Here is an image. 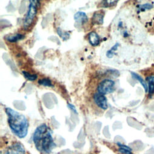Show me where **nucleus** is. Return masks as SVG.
Instances as JSON below:
<instances>
[{"mask_svg": "<svg viewBox=\"0 0 154 154\" xmlns=\"http://www.w3.org/2000/svg\"><path fill=\"white\" fill-rule=\"evenodd\" d=\"M33 141L36 149L43 154L50 153L56 147L51 130L46 124H42L36 129Z\"/></svg>", "mask_w": 154, "mask_h": 154, "instance_id": "obj_1", "label": "nucleus"}, {"mask_svg": "<svg viewBox=\"0 0 154 154\" xmlns=\"http://www.w3.org/2000/svg\"><path fill=\"white\" fill-rule=\"evenodd\" d=\"M6 112L8 117V123L12 132L20 138H24L28 132L29 123L24 115L15 110L8 107Z\"/></svg>", "mask_w": 154, "mask_h": 154, "instance_id": "obj_2", "label": "nucleus"}, {"mask_svg": "<svg viewBox=\"0 0 154 154\" xmlns=\"http://www.w3.org/2000/svg\"><path fill=\"white\" fill-rule=\"evenodd\" d=\"M37 1H30L29 9L24 20V27L28 29L33 23L37 13Z\"/></svg>", "mask_w": 154, "mask_h": 154, "instance_id": "obj_3", "label": "nucleus"}, {"mask_svg": "<svg viewBox=\"0 0 154 154\" xmlns=\"http://www.w3.org/2000/svg\"><path fill=\"white\" fill-rule=\"evenodd\" d=\"M1 154H26V150L21 143L14 142L1 149Z\"/></svg>", "mask_w": 154, "mask_h": 154, "instance_id": "obj_4", "label": "nucleus"}, {"mask_svg": "<svg viewBox=\"0 0 154 154\" xmlns=\"http://www.w3.org/2000/svg\"><path fill=\"white\" fill-rule=\"evenodd\" d=\"M115 82L113 80L106 79L102 81L98 86V91L99 93L106 95L113 92Z\"/></svg>", "mask_w": 154, "mask_h": 154, "instance_id": "obj_5", "label": "nucleus"}, {"mask_svg": "<svg viewBox=\"0 0 154 154\" xmlns=\"http://www.w3.org/2000/svg\"><path fill=\"white\" fill-rule=\"evenodd\" d=\"M94 98L96 104L99 107H100L103 110H106L107 109V100L104 95H103L99 92L96 93L94 95Z\"/></svg>", "mask_w": 154, "mask_h": 154, "instance_id": "obj_6", "label": "nucleus"}, {"mask_svg": "<svg viewBox=\"0 0 154 154\" xmlns=\"http://www.w3.org/2000/svg\"><path fill=\"white\" fill-rule=\"evenodd\" d=\"M104 17V13L102 11L95 12L92 17V23L94 24H102Z\"/></svg>", "mask_w": 154, "mask_h": 154, "instance_id": "obj_7", "label": "nucleus"}, {"mask_svg": "<svg viewBox=\"0 0 154 154\" xmlns=\"http://www.w3.org/2000/svg\"><path fill=\"white\" fill-rule=\"evenodd\" d=\"M74 20L78 23L84 24L86 23L88 20L87 15L83 12H76L74 15Z\"/></svg>", "mask_w": 154, "mask_h": 154, "instance_id": "obj_8", "label": "nucleus"}, {"mask_svg": "<svg viewBox=\"0 0 154 154\" xmlns=\"http://www.w3.org/2000/svg\"><path fill=\"white\" fill-rule=\"evenodd\" d=\"M89 40L92 46H97L100 43V38L96 32H92L89 35Z\"/></svg>", "mask_w": 154, "mask_h": 154, "instance_id": "obj_9", "label": "nucleus"}, {"mask_svg": "<svg viewBox=\"0 0 154 154\" xmlns=\"http://www.w3.org/2000/svg\"><path fill=\"white\" fill-rule=\"evenodd\" d=\"M131 75L132 76V77L134 79H136L137 80H138L140 83L141 85L143 86V88L144 89V91L146 92H148V90H149V88H148V86L147 85V83L146 82H145L142 78L141 76H140L139 75H138L137 73L134 72H131Z\"/></svg>", "mask_w": 154, "mask_h": 154, "instance_id": "obj_10", "label": "nucleus"}, {"mask_svg": "<svg viewBox=\"0 0 154 154\" xmlns=\"http://www.w3.org/2000/svg\"><path fill=\"white\" fill-rule=\"evenodd\" d=\"M117 144L120 146V149H119V152H121L123 154H133L132 152V149L129 147L128 146L120 144V143H117Z\"/></svg>", "mask_w": 154, "mask_h": 154, "instance_id": "obj_11", "label": "nucleus"}, {"mask_svg": "<svg viewBox=\"0 0 154 154\" xmlns=\"http://www.w3.org/2000/svg\"><path fill=\"white\" fill-rule=\"evenodd\" d=\"M22 73L24 76L25 78L27 79L29 81H35L37 79V75L36 74H30L27 72L26 71H23Z\"/></svg>", "mask_w": 154, "mask_h": 154, "instance_id": "obj_12", "label": "nucleus"}, {"mask_svg": "<svg viewBox=\"0 0 154 154\" xmlns=\"http://www.w3.org/2000/svg\"><path fill=\"white\" fill-rule=\"evenodd\" d=\"M22 38H23V35L18 33L14 36H9V37L6 38V39L9 42L13 43V42H17V41L22 39Z\"/></svg>", "mask_w": 154, "mask_h": 154, "instance_id": "obj_13", "label": "nucleus"}, {"mask_svg": "<svg viewBox=\"0 0 154 154\" xmlns=\"http://www.w3.org/2000/svg\"><path fill=\"white\" fill-rule=\"evenodd\" d=\"M119 43H116L115 44L109 51H107V54H106V56L108 58H112L113 56L114 55V52L115 51H116L118 49V47L119 46Z\"/></svg>", "mask_w": 154, "mask_h": 154, "instance_id": "obj_14", "label": "nucleus"}, {"mask_svg": "<svg viewBox=\"0 0 154 154\" xmlns=\"http://www.w3.org/2000/svg\"><path fill=\"white\" fill-rule=\"evenodd\" d=\"M38 83H39L40 85H43L44 86H48V87L53 86V85H52L51 81L48 79H44L40 80H39V82H38Z\"/></svg>", "mask_w": 154, "mask_h": 154, "instance_id": "obj_15", "label": "nucleus"}, {"mask_svg": "<svg viewBox=\"0 0 154 154\" xmlns=\"http://www.w3.org/2000/svg\"><path fill=\"white\" fill-rule=\"evenodd\" d=\"M57 32H58V34L60 36V37H61L64 40H67L68 38H69V36H70L69 34L67 32H63V31L60 28H58Z\"/></svg>", "mask_w": 154, "mask_h": 154, "instance_id": "obj_16", "label": "nucleus"}, {"mask_svg": "<svg viewBox=\"0 0 154 154\" xmlns=\"http://www.w3.org/2000/svg\"><path fill=\"white\" fill-rule=\"evenodd\" d=\"M138 7H139V9L140 11H144L149 10V9H152L153 8V5L150 3H146V4L143 5H140V6H138Z\"/></svg>", "mask_w": 154, "mask_h": 154, "instance_id": "obj_17", "label": "nucleus"}, {"mask_svg": "<svg viewBox=\"0 0 154 154\" xmlns=\"http://www.w3.org/2000/svg\"><path fill=\"white\" fill-rule=\"evenodd\" d=\"M104 3H106V4H104V7L107 8V7L114 5L115 3H117V1H105L104 2Z\"/></svg>", "mask_w": 154, "mask_h": 154, "instance_id": "obj_18", "label": "nucleus"}, {"mask_svg": "<svg viewBox=\"0 0 154 154\" xmlns=\"http://www.w3.org/2000/svg\"><path fill=\"white\" fill-rule=\"evenodd\" d=\"M148 88H149L148 91L149 94H151V95L153 94L154 93V83H149Z\"/></svg>", "mask_w": 154, "mask_h": 154, "instance_id": "obj_19", "label": "nucleus"}, {"mask_svg": "<svg viewBox=\"0 0 154 154\" xmlns=\"http://www.w3.org/2000/svg\"><path fill=\"white\" fill-rule=\"evenodd\" d=\"M146 82H147L149 83H154V76H147L146 78Z\"/></svg>", "mask_w": 154, "mask_h": 154, "instance_id": "obj_20", "label": "nucleus"}, {"mask_svg": "<svg viewBox=\"0 0 154 154\" xmlns=\"http://www.w3.org/2000/svg\"><path fill=\"white\" fill-rule=\"evenodd\" d=\"M68 107L71 109V110H73L75 113H77V112H76V109H75V106H73L72 104H69V103H68Z\"/></svg>", "mask_w": 154, "mask_h": 154, "instance_id": "obj_21", "label": "nucleus"}]
</instances>
